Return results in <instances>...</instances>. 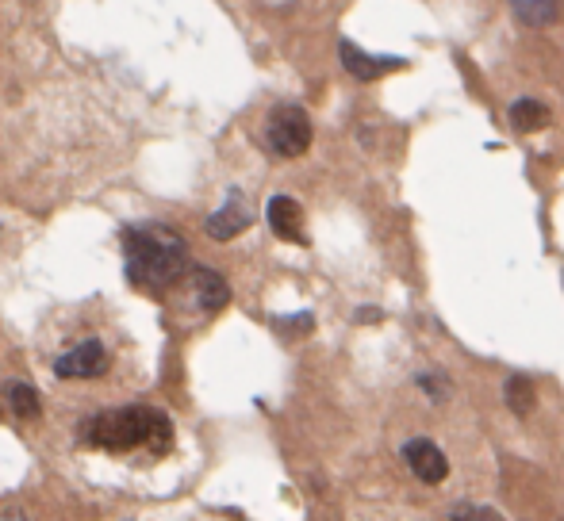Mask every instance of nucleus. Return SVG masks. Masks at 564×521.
<instances>
[{
	"mask_svg": "<svg viewBox=\"0 0 564 521\" xmlns=\"http://www.w3.org/2000/svg\"><path fill=\"white\" fill-rule=\"evenodd\" d=\"M123 257H127L131 284L146 288V292H162L169 284H177L188 269L185 238L162 223L123 230Z\"/></svg>",
	"mask_w": 564,
	"mask_h": 521,
	"instance_id": "1",
	"label": "nucleus"
},
{
	"mask_svg": "<svg viewBox=\"0 0 564 521\" xmlns=\"http://www.w3.org/2000/svg\"><path fill=\"white\" fill-rule=\"evenodd\" d=\"M81 441L100 445L108 453H131V449L165 453L173 441V426L162 410L150 407L108 410V414H96L89 426H81Z\"/></svg>",
	"mask_w": 564,
	"mask_h": 521,
	"instance_id": "2",
	"label": "nucleus"
},
{
	"mask_svg": "<svg viewBox=\"0 0 564 521\" xmlns=\"http://www.w3.org/2000/svg\"><path fill=\"white\" fill-rule=\"evenodd\" d=\"M265 142L277 158H300L311 146V115L300 104H277L265 119Z\"/></svg>",
	"mask_w": 564,
	"mask_h": 521,
	"instance_id": "3",
	"label": "nucleus"
},
{
	"mask_svg": "<svg viewBox=\"0 0 564 521\" xmlns=\"http://www.w3.org/2000/svg\"><path fill=\"white\" fill-rule=\"evenodd\" d=\"M108 368V353L96 338H85L81 345H73L70 353H62L54 361V372L62 380H89V376H100Z\"/></svg>",
	"mask_w": 564,
	"mask_h": 521,
	"instance_id": "4",
	"label": "nucleus"
},
{
	"mask_svg": "<svg viewBox=\"0 0 564 521\" xmlns=\"http://www.w3.org/2000/svg\"><path fill=\"white\" fill-rule=\"evenodd\" d=\"M403 460H407V468L423 479V483H442V479L449 476L446 453H442L434 441H426V437L407 441V445H403Z\"/></svg>",
	"mask_w": 564,
	"mask_h": 521,
	"instance_id": "5",
	"label": "nucleus"
},
{
	"mask_svg": "<svg viewBox=\"0 0 564 521\" xmlns=\"http://www.w3.org/2000/svg\"><path fill=\"white\" fill-rule=\"evenodd\" d=\"M250 223H254L250 204H246L238 192H231V196H227V204L219 207L215 215H208L204 230H208V238H215V242H231V238H238V234L250 227Z\"/></svg>",
	"mask_w": 564,
	"mask_h": 521,
	"instance_id": "6",
	"label": "nucleus"
},
{
	"mask_svg": "<svg viewBox=\"0 0 564 521\" xmlns=\"http://www.w3.org/2000/svg\"><path fill=\"white\" fill-rule=\"evenodd\" d=\"M265 219H269V227L277 238L284 242H300L304 246L307 234H304V207L296 204L292 196H273L269 207H265Z\"/></svg>",
	"mask_w": 564,
	"mask_h": 521,
	"instance_id": "7",
	"label": "nucleus"
},
{
	"mask_svg": "<svg viewBox=\"0 0 564 521\" xmlns=\"http://www.w3.org/2000/svg\"><path fill=\"white\" fill-rule=\"evenodd\" d=\"M338 58H342L346 73L357 77V81H376V77H384L388 69L403 66V58H373V54H365V50L357 43H350V39L338 43Z\"/></svg>",
	"mask_w": 564,
	"mask_h": 521,
	"instance_id": "8",
	"label": "nucleus"
},
{
	"mask_svg": "<svg viewBox=\"0 0 564 521\" xmlns=\"http://www.w3.org/2000/svg\"><path fill=\"white\" fill-rule=\"evenodd\" d=\"M188 288H192L196 307H200V311H208V315L223 311V307H227V299H231L227 280H223L215 269H192L188 272Z\"/></svg>",
	"mask_w": 564,
	"mask_h": 521,
	"instance_id": "9",
	"label": "nucleus"
},
{
	"mask_svg": "<svg viewBox=\"0 0 564 521\" xmlns=\"http://www.w3.org/2000/svg\"><path fill=\"white\" fill-rule=\"evenodd\" d=\"M549 108L541 104V100H534V96H522V100H515L511 104V127L515 131H522V135H530V131H545L549 127Z\"/></svg>",
	"mask_w": 564,
	"mask_h": 521,
	"instance_id": "10",
	"label": "nucleus"
},
{
	"mask_svg": "<svg viewBox=\"0 0 564 521\" xmlns=\"http://www.w3.org/2000/svg\"><path fill=\"white\" fill-rule=\"evenodd\" d=\"M4 395H8V407L16 410L20 418H27V422H35V418L43 414V403H39V391H35V387H31V384H20V380H16V384H8V387H4Z\"/></svg>",
	"mask_w": 564,
	"mask_h": 521,
	"instance_id": "11",
	"label": "nucleus"
},
{
	"mask_svg": "<svg viewBox=\"0 0 564 521\" xmlns=\"http://www.w3.org/2000/svg\"><path fill=\"white\" fill-rule=\"evenodd\" d=\"M518 12V20L530 27H549L557 20V0H511Z\"/></svg>",
	"mask_w": 564,
	"mask_h": 521,
	"instance_id": "12",
	"label": "nucleus"
},
{
	"mask_svg": "<svg viewBox=\"0 0 564 521\" xmlns=\"http://www.w3.org/2000/svg\"><path fill=\"white\" fill-rule=\"evenodd\" d=\"M503 395H507V407L515 414H530V407H534V384L526 376H511L507 387H503Z\"/></svg>",
	"mask_w": 564,
	"mask_h": 521,
	"instance_id": "13",
	"label": "nucleus"
},
{
	"mask_svg": "<svg viewBox=\"0 0 564 521\" xmlns=\"http://www.w3.org/2000/svg\"><path fill=\"white\" fill-rule=\"evenodd\" d=\"M453 521H503L492 506H457L453 510Z\"/></svg>",
	"mask_w": 564,
	"mask_h": 521,
	"instance_id": "14",
	"label": "nucleus"
},
{
	"mask_svg": "<svg viewBox=\"0 0 564 521\" xmlns=\"http://www.w3.org/2000/svg\"><path fill=\"white\" fill-rule=\"evenodd\" d=\"M8 521H27V518H8Z\"/></svg>",
	"mask_w": 564,
	"mask_h": 521,
	"instance_id": "15",
	"label": "nucleus"
}]
</instances>
